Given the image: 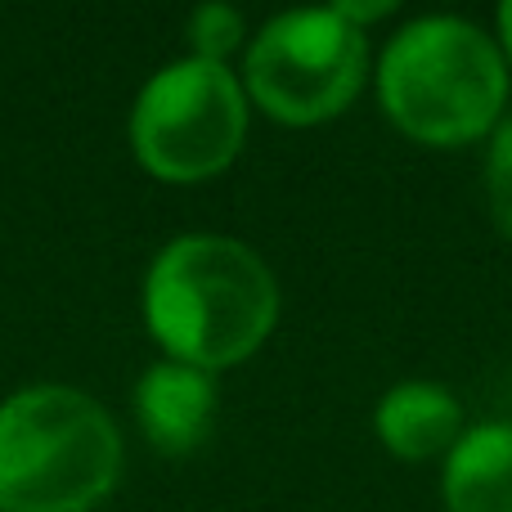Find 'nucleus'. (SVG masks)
<instances>
[{
  "instance_id": "obj_10",
  "label": "nucleus",
  "mask_w": 512,
  "mask_h": 512,
  "mask_svg": "<svg viewBox=\"0 0 512 512\" xmlns=\"http://www.w3.org/2000/svg\"><path fill=\"white\" fill-rule=\"evenodd\" d=\"M486 203L495 225L512 239V104L486 144Z\"/></svg>"
},
{
  "instance_id": "obj_7",
  "label": "nucleus",
  "mask_w": 512,
  "mask_h": 512,
  "mask_svg": "<svg viewBox=\"0 0 512 512\" xmlns=\"http://www.w3.org/2000/svg\"><path fill=\"white\" fill-rule=\"evenodd\" d=\"M373 432L396 459L405 463H427L445 459L468 432L463 423V405L454 400L450 387L427 378H409L382 391L378 409H373Z\"/></svg>"
},
{
  "instance_id": "obj_9",
  "label": "nucleus",
  "mask_w": 512,
  "mask_h": 512,
  "mask_svg": "<svg viewBox=\"0 0 512 512\" xmlns=\"http://www.w3.org/2000/svg\"><path fill=\"white\" fill-rule=\"evenodd\" d=\"M248 36V23H243L239 9L230 5H198L189 14V45H194V59L207 63H225Z\"/></svg>"
},
{
  "instance_id": "obj_4",
  "label": "nucleus",
  "mask_w": 512,
  "mask_h": 512,
  "mask_svg": "<svg viewBox=\"0 0 512 512\" xmlns=\"http://www.w3.org/2000/svg\"><path fill=\"white\" fill-rule=\"evenodd\" d=\"M248 140V90L230 63L176 59L144 81L131 108V149L167 185L212 180Z\"/></svg>"
},
{
  "instance_id": "obj_2",
  "label": "nucleus",
  "mask_w": 512,
  "mask_h": 512,
  "mask_svg": "<svg viewBox=\"0 0 512 512\" xmlns=\"http://www.w3.org/2000/svg\"><path fill=\"white\" fill-rule=\"evenodd\" d=\"M373 86L400 135L427 149H463L490 140L508 113L512 72L486 27L459 14H423L382 45Z\"/></svg>"
},
{
  "instance_id": "obj_12",
  "label": "nucleus",
  "mask_w": 512,
  "mask_h": 512,
  "mask_svg": "<svg viewBox=\"0 0 512 512\" xmlns=\"http://www.w3.org/2000/svg\"><path fill=\"white\" fill-rule=\"evenodd\" d=\"M499 50H504V63H508V72H512V0H504V5H499Z\"/></svg>"
},
{
  "instance_id": "obj_8",
  "label": "nucleus",
  "mask_w": 512,
  "mask_h": 512,
  "mask_svg": "<svg viewBox=\"0 0 512 512\" xmlns=\"http://www.w3.org/2000/svg\"><path fill=\"white\" fill-rule=\"evenodd\" d=\"M445 512H512V423H477L441 468Z\"/></svg>"
},
{
  "instance_id": "obj_5",
  "label": "nucleus",
  "mask_w": 512,
  "mask_h": 512,
  "mask_svg": "<svg viewBox=\"0 0 512 512\" xmlns=\"http://www.w3.org/2000/svg\"><path fill=\"white\" fill-rule=\"evenodd\" d=\"M369 81V36L333 5L274 14L243 59L248 104L283 126H319L342 117Z\"/></svg>"
},
{
  "instance_id": "obj_3",
  "label": "nucleus",
  "mask_w": 512,
  "mask_h": 512,
  "mask_svg": "<svg viewBox=\"0 0 512 512\" xmlns=\"http://www.w3.org/2000/svg\"><path fill=\"white\" fill-rule=\"evenodd\" d=\"M122 477V432L77 387H27L0 405V512H90Z\"/></svg>"
},
{
  "instance_id": "obj_6",
  "label": "nucleus",
  "mask_w": 512,
  "mask_h": 512,
  "mask_svg": "<svg viewBox=\"0 0 512 512\" xmlns=\"http://www.w3.org/2000/svg\"><path fill=\"white\" fill-rule=\"evenodd\" d=\"M135 418L153 450L189 454L212 436L216 423V378L194 364L158 360L135 382Z\"/></svg>"
},
{
  "instance_id": "obj_1",
  "label": "nucleus",
  "mask_w": 512,
  "mask_h": 512,
  "mask_svg": "<svg viewBox=\"0 0 512 512\" xmlns=\"http://www.w3.org/2000/svg\"><path fill=\"white\" fill-rule=\"evenodd\" d=\"M144 324L167 360L203 373L234 369L279 324V279L248 243L180 234L144 274Z\"/></svg>"
},
{
  "instance_id": "obj_11",
  "label": "nucleus",
  "mask_w": 512,
  "mask_h": 512,
  "mask_svg": "<svg viewBox=\"0 0 512 512\" xmlns=\"http://www.w3.org/2000/svg\"><path fill=\"white\" fill-rule=\"evenodd\" d=\"M337 14L346 18L351 27H369V23H382V18H391L396 14V0H337Z\"/></svg>"
}]
</instances>
